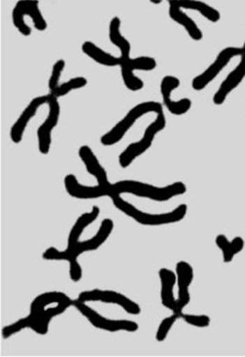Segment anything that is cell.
<instances>
[{
  "label": "cell",
  "mask_w": 245,
  "mask_h": 357,
  "mask_svg": "<svg viewBox=\"0 0 245 357\" xmlns=\"http://www.w3.org/2000/svg\"><path fill=\"white\" fill-rule=\"evenodd\" d=\"M120 26V19L114 17L110 22V26H109V38H110L112 45L120 49L121 67V66L126 65L131 59V45L128 39H126L121 33Z\"/></svg>",
  "instance_id": "21"
},
{
  "label": "cell",
  "mask_w": 245,
  "mask_h": 357,
  "mask_svg": "<svg viewBox=\"0 0 245 357\" xmlns=\"http://www.w3.org/2000/svg\"><path fill=\"white\" fill-rule=\"evenodd\" d=\"M175 273H177L179 291L177 307L172 313L177 314L181 319L184 307L191 301V294H190L189 289L194 280V269L187 261H181L177 264Z\"/></svg>",
  "instance_id": "12"
},
{
  "label": "cell",
  "mask_w": 245,
  "mask_h": 357,
  "mask_svg": "<svg viewBox=\"0 0 245 357\" xmlns=\"http://www.w3.org/2000/svg\"><path fill=\"white\" fill-rule=\"evenodd\" d=\"M169 15L171 17L172 21L178 23L181 26H183L188 36L191 37L194 41H200L203 39V33L198 27L197 23L194 22V20L190 18L186 13H184L181 8L175 5L174 2L169 1Z\"/></svg>",
  "instance_id": "20"
},
{
  "label": "cell",
  "mask_w": 245,
  "mask_h": 357,
  "mask_svg": "<svg viewBox=\"0 0 245 357\" xmlns=\"http://www.w3.org/2000/svg\"><path fill=\"white\" fill-rule=\"evenodd\" d=\"M100 212V207L94 206L91 211L84 213L77 218L76 222L72 227L70 232H69L67 248H70L77 241H80V236L82 235L86 227H88L89 225L97 220Z\"/></svg>",
  "instance_id": "22"
},
{
  "label": "cell",
  "mask_w": 245,
  "mask_h": 357,
  "mask_svg": "<svg viewBox=\"0 0 245 357\" xmlns=\"http://www.w3.org/2000/svg\"><path fill=\"white\" fill-rule=\"evenodd\" d=\"M49 114L44 123L39 126L37 130L38 137L39 151L43 155H47L50 151L52 144V131L59 123L60 116V105L56 97H50L48 103Z\"/></svg>",
  "instance_id": "13"
},
{
  "label": "cell",
  "mask_w": 245,
  "mask_h": 357,
  "mask_svg": "<svg viewBox=\"0 0 245 357\" xmlns=\"http://www.w3.org/2000/svg\"><path fill=\"white\" fill-rule=\"evenodd\" d=\"M65 188L68 194L76 199L89 200L110 197L108 190L100 186L99 184L95 186L83 185L79 183L77 177L73 174H68L66 176Z\"/></svg>",
  "instance_id": "16"
},
{
  "label": "cell",
  "mask_w": 245,
  "mask_h": 357,
  "mask_svg": "<svg viewBox=\"0 0 245 357\" xmlns=\"http://www.w3.org/2000/svg\"><path fill=\"white\" fill-rule=\"evenodd\" d=\"M166 126V118L164 114H158L154 123L146 128L143 137L138 142L132 143L119 155V165L123 169L131 166L135 158L140 157L152 146L158 133Z\"/></svg>",
  "instance_id": "7"
},
{
  "label": "cell",
  "mask_w": 245,
  "mask_h": 357,
  "mask_svg": "<svg viewBox=\"0 0 245 357\" xmlns=\"http://www.w3.org/2000/svg\"><path fill=\"white\" fill-rule=\"evenodd\" d=\"M245 77V56L241 57L240 64L237 66L221 83L218 91L213 96V102L216 105H223L230 92L235 91Z\"/></svg>",
  "instance_id": "18"
},
{
  "label": "cell",
  "mask_w": 245,
  "mask_h": 357,
  "mask_svg": "<svg viewBox=\"0 0 245 357\" xmlns=\"http://www.w3.org/2000/svg\"><path fill=\"white\" fill-rule=\"evenodd\" d=\"M158 278L161 281V304L166 309L174 312L177 307V299L175 298V286L177 284V273L168 268H161L158 271Z\"/></svg>",
  "instance_id": "19"
},
{
  "label": "cell",
  "mask_w": 245,
  "mask_h": 357,
  "mask_svg": "<svg viewBox=\"0 0 245 357\" xmlns=\"http://www.w3.org/2000/svg\"><path fill=\"white\" fill-rule=\"evenodd\" d=\"M186 185L183 181H175L167 186L158 187L141 181L125 180L112 183L110 198L114 195L131 194L152 201L166 202L186 194Z\"/></svg>",
  "instance_id": "3"
},
{
  "label": "cell",
  "mask_w": 245,
  "mask_h": 357,
  "mask_svg": "<svg viewBox=\"0 0 245 357\" xmlns=\"http://www.w3.org/2000/svg\"><path fill=\"white\" fill-rule=\"evenodd\" d=\"M179 319H180V317L177 315V314L172 313V315L166 317V318L161 321L156 333V340L158 342L165 341L170 331H171L172 326H174L175 322Z\"/></svg>",
  "instance_id": "27"
},
{
  "label": "cell",
  "mask_w": 245,
  "mask_h": 357,
  "mask_svg": "<svg viewBox=\"0 0 245 357\" xmlns=\"http://www.w3.org/2000/svg\"><path fill=\"white\" fill-rule=\"evenodd\" d=\"M181 319H183L187 324L197 328H207L210 325V317L201 314V315H194V314H181Z\"/></svg>",
  "instance_id": "29"
},
{
  "label": "cell",
  "mask_w": 245,
  "mask_h": 357,
  "mask_svg": "<svg viewBox=\"0 0 245 357\" xmlns=\"http://www.w3.org/2000/svg\"><path fill=\"white\" fill-rule=\"evenodd\" d=\"M172 2L179 8H184V10H195L200 13L202 16L205 17L209 22L213 23L218 22L221 20L220 11L212 8L211 6L206 4V3L201 1H190V0H178V1Z\"/></svg>",
  "instance_id": "25"
},
{
  "label": "cell",
  "mask_w": 245,
  "mask_h": 357,
  "mask_svg": "<svg viewBox=\"0 0 245 357\" xmlns=\"http://www.w3.org/2000/svg\"><path fill=\"white\" fill-rule=\"evenodd\" d=\"M180 86V80L177 77H164L161 83V93L163 96V105L167 110L174 115H183L188 112L192 107L191 100L184 98L177 102L172 100V92Z\"/></svg>",
  "instance_id": "14"
},
{
  "label": "cell",
  "mask_w": 245,
  "mask_h": 357,
  "mask_svg": "<svg viewBox=\"0 0 245 357\" xmlns=\"http://www.w3.org/2000/svg\"><path fill=\"white\" fill-rule=\"evenodd\" d=\"M71 306L72 301L65 293L54 291L41 294L31 302L28 316L3 328L2 337L4 339L10 338L28 328L37 335H45L48 333L52 319L61 315Z\"/></svg>",
  "instance_id": "1"
},
{
  "label": "cell",
  "mask_w": 245,
  "mask_h": 357,
  "mask_svg": "<svg viewBox=\"0 0 245 357\" xmlns=\"http://www.w3.org/2000/svg\"><path fill=\"white\" fill-rule=\"evenodd\" d=\"M149 112H155L157 114H163V105L157 102H145L135 105L110 131L101 137V143L103 146H111L120 142L126 134L131 130L135 123L140 117L149 114Z\"/></svg>",
  "instance_id": "5"
},
{
  "label": "cell",
  "mask_w": 245,
  "mask_h": 357,
  "mask_svg": "<svg viewBox=\"0 0 245 357\" xmlns=\"http://www.w3.org/2000/svg\"><path fill=\"white\" fill-rule=\"evenodd\" d=\"M79 156L82 160L89 174L96 178L98 184L108 190L111 197L112 183L109 181L107 172L89 146H82L79 151Z\"/></svg>",
  "instance_id": "17"
},
{
  "label": "cell",
  "mask_w": 245,
  "mask_h": 357,
  "mask_svg": "<svg viewBox=\"0 0 245 357\" xmlns=\"http://www.w3.org/2000/svg\"><path fill=\"white\" fill-rule=\"evenodd\" d=\"M83 53L91 57L98 64L105 66V67H117L121 65L120 57H115L111 54L106 53L103 49L98 47L91 42H85L82 45Z\"/></svg>",
  "instance_id": "24"
},
{
  "label": "cell",
  "mask_w": 245,
  "mask_h": 357,
  "mask_svg": "<svg viewBox=\"0 0 245 357\" xmlns=\"http://www.w3.org/2000/svg\"><path fill=\"white\" fill-rule=\"evenodd\" d=\"M114 221L110 218H105L101 223L99 230L96 234L87 241H77L73 246L67 248L64 250H57V248L50 247L45 250L43 258L47 261H67L69 263V276L73 282H79L82 278V268L80 266L77 258L82 253L92 252L99 249L114 230Z\"/></svg>",
  "instance_id": "2"
},
{
  "label": "cell",
  "mask_w": 245,
  "mask_h": 357,
  "mask_svg": "<svg viewBox=\"0 0 245 357\" xmlns=\"http://www.w3.org/2000/svg\"><path fill=\"white\" fill-rule=\"evenodd\" d=\"M111 199L118 210L143 226L156 227L180 222L186 218L188 210L186 204H181L172 211L151 214L138 209L133 204L124 200L119 195H112Z\"/></svg>",
  "instance_id": "4"
},
{
  "label": "cell",
  "mask_w": 245,
  "mask_h": 357,
  "mask_svg": "<svg viewBox=\"0 0 245 357\" xmlns=\"http://www.w3.org/2000/svg\"><path fill=\"white\" fill-rule=\"evenodd\" d=\"M244 50L245 51V43H244Z\"/></svg>",
  "instance_id": "31"
},
{
  "label": "cell",
  "mask_w": 245,
  "mask_h": 357,
  "mask_svg": "<svg viewBox=\"0 0 245 357\" xmlns=\"http://www.w3.org/2000/svg\"><path fill=\"white\" fill-rule=\"evenodd\" d=\"M66 67V62L63 59L59 60L57 61L56 64L53 66V69H52V73L50 76V79H49L48 82V88L49 91H50V93H53L54 91L59 86V79L60 77L64 71Z\"/></svg>",
  "instance_id": "28"
},
{
  "label": "cell",
  "mask_w": 245,
  "mask_h": 357,
  "mask_svg": "<svg viewBox=\"0 0 245 357\" xmlns=\"http://www.w3.org/2000/svg\"><path fill=\"white\" fill-rule=\"evenodd\" d=\"M80 301L88 303V302H103L106 304H114L125 310L126 312L131 315H140L141 307L140 305L123 295L112 290L92 289L83 291L77 298Z\"/></svg>",
  "instance_id": "10"
},
{
  "label": "cell",
  "mask_w": 245,
  "mask_h": 357,
  "mask_svg": "<svg viewBox=\"0 0 245 357\" xmlns=\"http://www.w3.org/2000/svg\"><path fill=\"white\" fill-rule=\"evenodd\" d=\"M216 245L223 252V261L229 264L232 261L235 256L244 249L245 241L242 237L233 238L232 241L228 240L224 234H218L215 240Z\"/></svg>",
  "instance_id": "23"
},
{
  "label": "cell",
  "mask_w": 245,
  "mask_h": 357,
  "mask_svg": "<svg viewBox=\"0 0 245 357\" xmlns=\"http://www.w3.org/2000/svg\"><path fill=\"white\" fill-rule=\"evenodd\" d=\"M50 94L44 95V96H39L34 98L24 111L20 115L18 120L13 126L10 129V138L13 143L19 144L22 140L23 135H24L25 129L27 128L30 121L36 116L37 111L43 105H47L50 100Z\"/></svg>",
  "instance_id": "15"
},
{
  "label": "cell",
  "mask_w": 245,
  "mask_h": 357,
  "mask_svg": "<svg viewBox=\"0 0 245 357\" xmlns=\"http://www.w3.org/2000/svg\"><path fill=\"white\" fill-rule=\"evenodd\" d=\"M88 80L83 77H73L68 82H66L62 83V84H59V87L51 93L52 96L56 97L57 99L59 98L64 97L66 95L68 94L69 92L72 91H75V89H79L82 88H84L86 85H87Z\"/></svg>",
  "instance_id": "26"
},
{
  "label": "cell",
  "mask_w": 245,
  "mask_h": 357,
  "mask_svg": "<svg viewBox=\"0 0 245 357\" xmlns=\"http://www.w3.org/2000/svg\"><path fill=\"white\" fill-rule=\"evenodd\" d=\"M72 306L76 307L77 312L88 319L92 326L97 329L106 331L109 333L128 332L135 333L138 330L137 322L128 321V319H111L105 318L98 313L96 310L89 307L84 302L79 299L72 301Z\"/></svg>",
  "instance_id": "6"
},
{
  "label": "cell",
  "mask_w": 245,
  "mask_h": 357,
  "mask_svg": "<svg viewBox=\"0 0 245 357\" xmlns=\"http://www.w3.org/2000/svg\"><path fill=\"white\" fill-rule=\"evenodd\" d=\"M25 15L31 17L37 31H44L47 29V22L40 10L38 1H19L13 11V21L22 36H30L31 33V29L24 22Z\"/></svg>",
  "instance_id": "9"
},
{
  "label": "cell",
  "mask_w": 245,
  "mask_h": 357,
  "mask_svg": "<svg viewBox=\"0 0 245 357\" xmlns=\"http://www.w3.org/2000/svg\"><path fill=\"white\" fill-rule=\"evenodd\" d=\"M157 67L156 60L154 57L140 56L137 59H131L128 64L122 66L121 74L126 87L131 91H138L142 89L144 82L140 77H135V70L151 71Z\"/></svg>",
  "instance_id": "11"
},
{
  "label": "cell",
  "mask_w": 245,
  "mask_h": 357,
  "mask_svg": "<svg viewBox=\"0 0 245 357\" xmlns=\"http://www.w3.org/2000/svg\"><path fill=\"white\" fill-rule=\"evenodd\" d=\"M244 56H245L244 48L230 46V47L223 49V50H221L220 54H218L215 61L213 62L203 73L198 75V77H195V79H193V89L197 91H203V89H206L207 85L210 84V83L218 76V74L227 67L230 60L235 59V57H242Z\"/></svg>",
  "instance_id": "8"
},
{
  "label": "cell",
  "mask_w": 245,
  "mask_h": 357,
  "mask_svg": "<svg viewBox=\"0 0 245 357\" xmlns=\"http://www.w3.org/2000/svg\"><path fill=\"white\" fill-rule=\"evenodd\" d=\"M151 2H152V3H155V4H156V3H157V4H160V3H161V1H151Z\"/></svg>",
  "instance_id": "30"
}]
</instances>
